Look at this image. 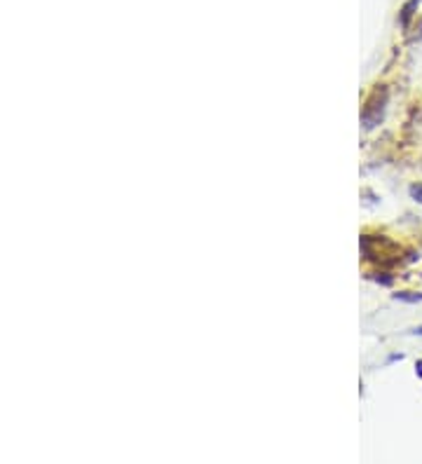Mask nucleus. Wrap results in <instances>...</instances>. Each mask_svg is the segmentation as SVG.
I'll use <instances>...</instances> for the list:
<instances>
[{
	"mask_svg": "<svg viewBox=\"0 0 422 464\" xmlns=\"http://www.w3.org/2000/svg\"><path fill=\"white\" fill-rule=\"evenodd\" d=\"M387 99H390L387 87H375L371 97L366 99L364 108H361V122H364L366 129H373V127H378L380 122H383Z\"/></svg>",
	"mask_w": 422,
	"mask_h": 464,
	"instance_id": "f257e3e1",
	"label": "nucleus"
},
{
	"mask_svg": "<svg viewBox=\"0 0 422 464\" xmlns=\"http://www.w3.org/2000/svg\"><path fill=\"white\" fill-rule=\"evenodd\" d=\"M418 3L420 0H408V3L401 8V15H399V24L404 26V29H408V22H411V17H413V12L418 10Z\"/></svg>",
	"mask_w": 422,
	"mask_h": 464,
	"instance_id": "f03ea898",
	"label": "nucleus"
},
{
	"mask_svg": "<svg viewBox=\"0 0 422 464\" xmlns=\"http://www.w3.org/2000/svg\"><path fill=\"white\" fill-rule=\"evenodd\" d=\"M394 298H397V300H404V302H420V300H422V293L404 291V293H394Z\"/></svg>",
	"mask_w": 422,
	"mask_h": 464,
	"instance_id": "7ed1b4c3",
	"label": "nucleus"
},
{
	"mask_svg": "<svg viewBox=\"0 0 422 464\" xmlns=\"http://www.w3.org/2000/svg\"><path fill=\"white\" fill-rule=\"evenodd\" d=\"M411 195L418 202H422V183H415V185H411Z\"/></svg>",
	"mask_w": 422,
	"mask_h": 464,
	"instance_id": "20e7f679",
	"label": "nucleus"
},
{
	"mask_svg": "<svg viewBox=\"0 0 422 464\" xmlns=\"http://www.w3.org/2000/svg\"><path fill=\"white\" fill-rule=\"evenodd\" d=\"M415 371H418V375L422 378V361H418V364H415Z\"/></svg>",
	"mask_w": 422,
	"mask_h": 464,
	"instance_id": "39448f33",
	"label": "nucleus"
},
{
	"mask_svg": "<svg viewBox=\"0 0 422 464\" xmlns=\"http://www.w3.org/2000/svg\"><path fill=\"white\" fill-rule=\"evenodd\" d=\"M413 333H420V335H422V326H420V328H415V331H413Z\"/></svg>",
	"mask_w": 422,
	"mask_h": 464,
	"instance_id": "423d86ee",
	"label": "nucleus"
}]
</instances>
